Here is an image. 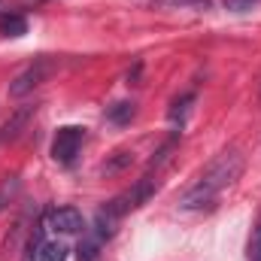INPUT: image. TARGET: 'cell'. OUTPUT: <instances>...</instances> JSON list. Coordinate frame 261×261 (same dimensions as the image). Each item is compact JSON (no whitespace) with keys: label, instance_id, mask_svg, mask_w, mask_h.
Instances as JSON below:
<instances>
[{"label":"cell","instance_id":"obj_17","mask_svg":"<svg viewBox=\"0 0 261 261\" xmlns=\"http://www.w3.org/2000/svg\"><path fill=\"white\" fill-rule=\"evenodd\" d=\"M249 261H261V216L252 228V240H249Z\"/></svg>","mask_w":261,"mask_h":261},{"label":"cell","instance_id":"obj_3","mask_svg":"<svg viewBox=\"0 0 261 261\" xmlns=\"http://www.w3.org/2000/svg\"><path fill=\"white\" fill-rule=\"evenodd\" d=\"M49 73H52V61L37 58L34 64H28L12 82H9V97H24V94H31L34 88H40V85L46 82Z\"/></svg>","mask_w":261,"mask_h":261},{"label":"cell","instance_id":"obj_9","mask_svg":"<svg viewBox=\"0 0 261 261\" xmlns=\"http://www.w3.org/2000/svg\"><path fill=\"white\" fill-rule=\"evenodd\" d=\"M134 116H137V107H134V103H128V100H122V103H113V107L107 110V119H110L113 125H128Z\"/></svg>","mask_w":261,"mask_h":261},{"label":"cell","instance_id":"obj_4","mask_svg":"<svg viewBox=\"0 0 261 261\" xmlns=\"http://www.w3.org/2000/svg\"><path fill=\"white\" fill-rule=\"evenodd\" d=\"M82 143H85V128H76V125L58 128L55 140H52V158L58 164H73V158L79 155Z\"/></svg>","mask_w":261,"mask_h":261},{"label":"cell","instance_id":"obj_5","mask_svg":"<svg viewBox=\"0 0 261 261\" xmlns=\"http://www.w3.org/2000/svg\"><path fill=\"white\" fill-rule=\"evenodd\" d=\"M46 225H49L52 231H58V234H79V231L85 228L82 213H79L76 206H55V210L46 216Z\"/></svg>","mask_w":261,"mask_h":261},{"label":"cell","instance_id":"obj_13","mask_svg":"<svg viewBox=\"0 0 261 261\" xmlns=\"http://www.w3.org/2000/svg\"><path fill=\"white\" fill-rule=\"evenodd\" d=\"M24 228H28V216H21V219L9 228V234H6V240H3V255H12V252L18 249V240H21Z\"/></svg>","mask_w":261,"mask_h":261},{"label":"cell","instance_id":"obj_2","mask_svg":"<svg viewBox=\"0 0 261 261\" xmlns=\"http://www.w3.org/2000/svg\"><path fill=\"white\" fill-rule=\"evenodd\" d=\"M158 192V176H152V173H146L143 179H137L134 186H130L128 192H122V195H116L110 203H107V210H113L119 219L122 216H128L130 210H137V206H143L149 197Z\"/></svg>","mask_w":261,"mask_h":261},{"label":"cell","instance_id":"obj_12","mask_svg":"<svg viewBox=\"0 0 261 261\" xmlns=\"http://www.w3.org/2000/svg\"><path fill=\"white\" fill-rule=\"evenodd\" d=\"M67 255H70L67 243L52 240V243H43V246H40V258L37 261H67Z\"/></svg>","mask_w":261,"mask_h":261},{"label":"cell","instance_id":"obj_8","mask_svg":"<svg viewBox=\"0 0 261 261\" xmlns=\"http://www.w3.org/2000/svg\"><path fill=\"white\" fill-rule=\"evenodd\" d=\"M192 103H195V94H192V91H189V94H182V97H176V100L170 103V113H167V116H170V122H173V125H182V122H186V116H189V110H192Z\"/></svg>","mask_w":261,"mask_h":261},{"label":"cell","instance_id":"obj_10","mask_svg":"<svg viewBox=\"0 0 261 261\" xmlns=\"http://www.w3.org/2000/svg\"><path fill=\"white\" fill-rule=\"evenodd\" d=\"M31 113H34V107H24V110H18L9 122H6V128H3V140H15L18 134H21V128H24V122L31 119Z\"/></svg>","mask_w":261,"mask_h":261},{"label":"cell","instance_id":"obj_1","mask_svg":"<svg viewBox=\"0 0 261 261\" xmlns=\"http://www.w3.org/2000/svg\"><path fill=\"white\" fill-rule=\"evenodd\" d=\"M243 167H246V161H243V155H240L237 149L219 152V155L213 158V164L197 176L195 186L179 197V206H182V210H203V206H210L225 189H231V186L240 179Z\"/></svg>","mask_w":261,"mask_h":261},{"label":"cell","instance_id":"obj_11","mask_svg":"<svg viewBox=\"0 0 261 261\" xmlns=\"http://www.w3.org/2000/svg\"><path fill=\"white\" fill-rule=\"evenodd\" d=\"M0 34L3 37H24L28 34V21L21 15H3L0 18Z\"/></svg>","mask_w":261,"mask_h":261},{"label":"cell","instance_id":"obj_7","mask_svg":"<svg viewBox=\"0 0 261 261\" xmlns=\"http://www.w3.org/2000/svg\"><path fill=\"white\" fill-rule=\"evenodd\" d=\"M18 189H21V179L12 173V176H3L0 179V213L15 200V195H18Z\"/></svg>","mask_w":261,"mask_h":261},{"label":"cell","instance_id":"obj_16","mask_svg":"<svg viewBox=\"0 0 261 261\" xmlns=\"http://www.w3.org/2000/svg\"><path fill=\"white\" fill-rule=\"evenodd\" d=\"M210 0H152L155 9H189V6H206Z\"/></svg>","mask_w":261,"mask_h":261},{"label":"cell","instance_id":"obj_14","mask_svg":"<svg viewBox=\"0 0 261 261\" xmlns=\"http://www.w3.org/2000/svg\"><path fill=\"white\" fill-rule=\"evenodd\" d=\"M100 243H103V240H100L97 234L85 237V240L79 243V261H97V255H100V252H97V249H100Z\"/></svg>","mask_w":261,"mask_h":261},{"label":"cell","instance_id":"obj_18","mask_svg":"<svg viewBox=\"0 0 261 261\" xmlns=\"http://www.w3.org/2000/svg\"><path fill=\"white\" fill-rule=\"evenodd\" d=\"M125 164H130V155H128V152H122V158H116L113 164H103V173H116V170H122Z\"/></svg>","mask_w":261,"mask_h":261},{"label":"cell","instance_id":"obj_6","mask_svg":"<svg viewBox=\"0 0 261 261\" xmlns=\"http://www.w3.org/2000/svg\"><path fill=\"white\" fill-rule=\"evenodd\" d=\"M119 216L113 213V210H107V206H100L97 210V216H94V234L100 237V240H110L113 234H116V228H119Z\"/></svg>","mask_w":261,"mask_h":261},{"label":"cell","instance_id":"obj_15","mask_svg":"<svg viewBox=\"0 0 261 261\" xmlns=\"http://www.w3.org/2000/svg\"><path fill=\"white\" fill-rule=\"evenodd\" d=\"M43 228H34L31 234H28V243H24V261H34L40 258V246H43V234H40Z\"/></svg>","mask_w":261,"mask_h":261}]
</instances>
